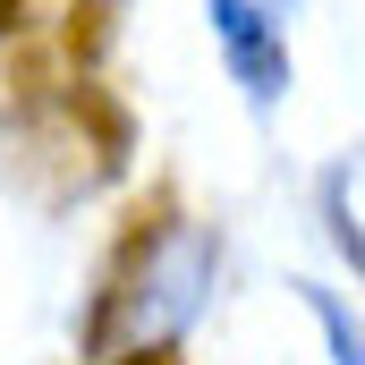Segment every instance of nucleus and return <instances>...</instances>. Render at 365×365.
<instances>
[{
    "mask_svg": "<svg viewBox=\"0 0 365 365\" xmlns=\"http://www.w3.org/2000/svg\"><path fill=\"white\" fill-rule=\"evenodd\" d=\"M212 26H221L230 68L247 77V93L255 102H280L289 93V51H280V34H272V9L264 0H212Z\"/></svg>",
    "mask_w": 365,
    "mask_h": 365,
    "instance_id": "nucleus-1",
    "label": "nucleus"
},
{
    "mask_svg": "<svg viewBox=\"0 0 365 365\" xmlns=\"http://www.w3.org/2000/svg\"><path fill=\"white\" fill-rule=\"evenodd\" d=\"M323 221H331V247L365 272V230H357V212H349V179H340V170L323 179Z\"/></svg>",
    "mask_w": 365,
    "mask_h": 365,
    "instance_id": "nucleus-2",
    "label": "nucleus"
},
{
    "mask_svg": "<svg viewBox=\"0 0 365 365\" xmlns=\"http://www.w3.org/2000/svg\"><path fill=\"white\" fill-rule=\"evenodd\" d=\"M314 297V314H323V331H331V365H365V323H349V306L331 297V289H306Z\"/></svg>",
    "mask_w": 365,
    "mask_h": 365,
    "instance_id": "nucleus-3",
    "label": "nucleus"
},
{
    "mask_svg": "<svg viewBox=\"0 0 365 365\" xmlns=\"http://www.w3.org/2000/svg\"><path fill=\"white\" fill-rule=\"evenodd\" d=\"M110 365H179L170 349H128V357H110Z\"/></svg>",
    "mask_w": 365,
    "mask_h": 365,
    "instance_id": "nucleus-4",
    "label": "nucleus"
},
{
    "mask_svg": "<svg viewBox=\"0 0 365 365\" xmlns=\"http://www.w3.org/2000/svg\"><path fill=\"white\" fill-rule=\"evenodd\" d=\"M17 9H26V0H0V34H9V26H17Z\"/></svg>",
    "mask_w": 365,
    "mask_h": 365,
    "instance_id": "nucleus-5",
    "label": "nucleus"
}]
</instances>
